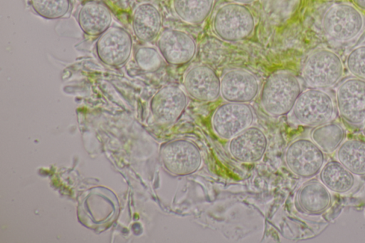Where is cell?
I'll return each instance as SVG.
<instances>
[{
  "label": "cell",
  "mask_w": 365,
  "mask_h": 243,
  "mask_svg": "<svg viewBox=\"0 0 365 243\" xmlns=\"http://www.w3.org/2000/svg\"><path fill=\"white\" fill-rule=\"evenodd\" d=\"M301 93L300 82L293 73L275 72L267 78L262 86L261 104L268 115L282 116L292 111Z\"/></svg>",
  "instance_id": "6da1fadb"
},
{
  "label": "cell",
  "mask_w": 365,
  "mask_h": 243,
  "mask_svg": "<svg viewBox=\"0 0 365 243\" xmlns=\"http://www.w3.org/2000/svg\"><path fill=\"white\" fill-rule=\"evenodd\" d=\"M255 27L252 11L245 4L230 2L220 6L212 20L214 33L221 40L235 42L250 37Z\"/></svg>",
  "instance_id": "7a4b0ae2"
},
{
  "label": "cell",
  "mask_w": 365,
  "mask_h": 243,
  "mask_svg": "<svg viewBox=\"0 0 365 243\" xmlns=\"http://www.w3.org/2000/svg\"><path fill=\"white\" fill-rule=\"evenodd\" d=\"M344 73V65L339 56L327 48L310 53L304 63L302 76L309 88L324 89L336 85Z\"/></svg>",
  "instance_id": "3957f363"
},
{
  "label": "cell",
  "mask_w": 365,
  "mask_h": 243,
  "mask_svg": "<svg viewBox=\"0 0 365 243\" xmlns=\"http://www.w3.org/2000/svg\"><path fill=\"white\" fill-rule=\"evenodd\" d=\"M364 20L354 5L338 3L329 7L322 20V30L331 40L336 42L351 41L362 31Z\"/></svg>",
  "instance_id": "277c9868"
},
{
  "label": "cell",
  "mask_w": 365,
  "mask_h": 243,
  "mask_svg": "<svg viewBox=\"0 0 365 243\" xmlns=\"http://www.w3.org/2000/svg\"><path fill=\"white\" fill-rule=\"evenodd\" d=\"M292 115L297 123L314 128L331 121L335 115V105L328 93L310 88L300 93Z\"/></svg>",
  "instance_id": "5b68a950"
},
{
  "label": "cell",
  "mask_w": 365,
  "mask_h": 243,
  "mask_svg": "<svg viewBox=\"0 0 365 243\" xmlns=\"http://www.w3.org/2000/svg\"><path fill=\"white\" fill-rule=\"evenodd\" d=\"M285 163L297 177L310 179L317 175L324 165V152L311 140L299 138L286 149Z\"/></svg>",
  "instance_id": "8992f818"
},
{
  "label": "cell",
  "mask_w": 365,
  "mask_h": 243,
  "mask_svg": "<svg viewBox=\"0 0 365 243\" xmlns=\"http://www.w3.org/2000/svg\"><path fill=\"white\" fill-rule=\"evenodd\" d=\"M336 108L341 118L348 124L359 126L365 123V81L356 78L345 79L336 92Z\"/></svg>",
  "instance_id": "52a82bcc"
},
{
  "label": "cell",
  "mask_w": 365,
  "mask_h": 243,
  "mask_svg": "<svg viewBox=\"0 0 365 243\" xmlns=\"http://www.w3.org/2000/svg\"><path fill=\"white\" fill-rule=\"evenodd\" d=\"M161 158L165 168L176 176L191 175L202 164V155L197 145L184 139L166 143L162 148Z\"/></svg>",
  "instance_id": "ba28073f"
},
{
  "label": "cell",
  "mask_w": 365,
  "mask_h": 243,
  "mask_svg": "<svg viewBox=\"0 0 365 243\" xmlns=\"http://www.w3.org/2000/svg\"><path fill=\"white\" fill-rule=\"evenodd\" d=\"M255 118L252 108L245 103L227 102L218 106L212 117L215 133L224 139H231L250 127Z\"/></svg>",
  "instance_id": "9c48e42d"
},
{
  "label": "cell",
  "mask_w": 365,
  "mask_h": 243,
  "mask_svg": "<svg viewBox=\"0 0 365 243\" xmlns=\"http://www.w3.org/2000/svg\"><path fill=\"white\" fill-rule=\"evenodd\" d=\"M158 48L163 59L173 66H183L195 57L197 44L187 33L173 29L163 30L157 41Z\"/></svg>",
  "instance_id": "30bf717a"
},
{
  "label": "cell",
  "mask_w": 365,
  "mask_h": 243,
  "mask_svg": "<svg viewBox=\"0 0 365 243\" xmlns=\"http://www.w3.org/2000/svg\"><path fill=\"white\" fill-rule=\"evenodd\" d=\"M132 38L121 27L110 26L100 35L96 43V52L100 60L110 66L123 65L132 51Z\"/></svg>",
  "instance_id": "8fae6325"
},
{
  "label": "cell",
  "mask_w": 365,
  "mask_h": 243,
  "mask_svg": "<svg viewBox=\"0 0 365 243\" xmlns=\"http://www.w3.org/2000/svg\"><path fill=\"white\" fill-rule=\"evenodd\" d=\"M221 80L216 71L205 64L191 67L185 74L183 86L185 92L200 102L216 100L220 95Z\"/></svg>",
  "instance_id": "7c38bea8"
},
{
  "label": "cell",
  "mask_w": 365,
  "mask_h": 243,
  "mask_svg": "<svg viewBox=\"0 0 365 243\" xmlns=\"http://www.w3.org/2000/svg\"><path fill=\"white\" fill-rule=\"evenodd\" d=\"M220 80V95L227 102L247 103L258 94V80L248 71L232 69L227 71Z\"/></svg>",
  "instance_id": "4fadbf2b"
},
{
  "label": "cell",
  "mask_w": 365,
  "mask_h": 243,
  "mask_svg": "<svg viewBox=\"0 0 365 243\" xmlns=\"http://www.w3.org/2000/svg\"><path fill=\"white\" fill-rule=\"evenodd\" d=\"M187 104V98L182 88L177 86H167L154 95L150 109L157 121L170 125L180 118Z\"/></svg>",
  "instance_id": "5bb4252c"
},
{
  "label": "cell",
  "mask_w": 365,
  "mask_h": 243,
  "mask_svg": "<svg viewBox=\"0 0 365 243\" xmlns=\"http://www.w3.org/2000/svg\"><path fill=\"white\" fill-rule=\"evenodd\" d=\"M267 139L257 127L250 126L230 139L229 151L231 155L242 162H255L264 156Z\"/></svg>",
  "instance_id": "9a60e30c"
},
{
  "label": "cell",
  "mask_w": 365,
  "mask_h": 243,
  "mask_svg": "<svg viewBox=\"0 0 365 243\" xmlns=\"http://www.w3.org/2000/svg\"><path fill=\"white\" fill-rule=\"evenodd\" d=\"M297 202L300 209L309 214H319L331 204L330 190L319 180L311 179L299 188Z\"/></svg>",
  "instance_id": "2e32d148"
},
{
  "label": "cell",
  "mask_w": 365,
  "mask_h": 243,
  "mask_svg": "<svg viewBox=\"0 0 365 243\" xmlns=\"http://www.w3.org/2000/svg\"><path fill=\"white\" fill-rule=\"evenodd\" d=\"M163 19L159 9L153 4L145 2L135 9L132 26L135 36L142 41L156 38L162 28Z\"/></svg>",
  "instance_id": "e0dca14e"
},
{
  "label": "cell",
  "mask_w": 365,
  "mask_h": 243,
  "mask_svg": "<svg viewBox=\"0 0 365 243\" xmlns=\"http://www.w3.org/2000/svg\"><path fill=\"white\" fill-rule=\"evenodd\" d=\"M112 16L103 3L90 1L84 3L78 14V22L82 31L89 36L102 34L109 27Z\"/></svg>",
  "instance_id": "ac0fdd59"
},
{
  "label": "cell",
  "mask_w": 365,
  "mask_h": 243,
  "mask_svg": "<svg viewBox=\"0 0 365 243\" xmlns=\"http://www.w3.org/2000/svg\"><path fill=\"white\" fill-rule=\"evenodd\" d=\"M319 174V180L329 190L335 193H346L355 185V175L337 160L326 162Z\"/></svg>",
  "instance_id": "d6986e66"
},
{
  "label": "cell",
  "mask_w": 365,
  "mask_h": 243,
  "mask_svg": "<svg viewBox=\"0 0 365 243\" xmlns=\"http://www.w3.org/2000/svg\"><path fill=\"white\" fill-rule=\"evenodd\" d=\"M336 159L356 176H365V141L344 140L336 150Z\"/></svg>",
  "instance_id": "ffe728a7"
},
{
  "label": "cell",
  "mask_w": 365,
  "mask_h": 243,
  "mask_svg": "<svg viewBox=\"0 0 365 243\" xmlns=\"http://www.w3.org/2000/svg\"><path fill=\"white\" fill-rule=\"evenodd\" d=\"M215 0H173L175 15L184 22L199 25L211 14Z\"/></svg>",
  "instance_id": "44dd1931"
},
{
  "label": "cell",
  "mask_w": 365,
  "mask_h": 243,
  "mask_svg": "<svg viewBox=\"0 0 365 243\" xmlns=\"http://www.w3.org/2000/svg\"><path fill=\"white\" fill-rule=\"evenodd\" d=\"M310 138L324 153H332L344 140L345 130L340 124L330 121L314 127Z\"/></svg>",
  "instance_id": "7402d4cb"
},
{
  "label": "cell",
  "mask_w": 365,
  "mask_h": 243,
  "mask_svg": "<svg viewBox=\"0 0 365 243\" xmlns=\"http://www.w3.org/2000/svg\"><path fill=\"white\" fill-rule=\"evenodd\" d=\"M301 0H264V11L268 19L282 24L290 19L298 9Z\"/></svg>",
  "instance_id": "603a6c76"
},
{
  "label": "cell",
  "mask_w": 365,
  "mask_h": 243,
  "mask_svg": "<svg viewBox=\"0 0 365 243\" xmlns=\"http://www.w3.org/2000/svg\"><path fill=\"white\" fill-rule=\"evenodd\" d=\"M33 11L46 19L64 16L70 9V0H29Z\"/></svg>",
  "instance_id": "cb8c5ba5"
},
{
  "label": "cell",
  "mask_w": 365,
  "mask_h": 243,
  "mask_svg": "<svg viewBox=\"0 0 365 243\" xmlns=\"http://www.w3.org/2000/svg\"><path fill=\"white\" fill-rule=\"evenodd\" d=\"M135 58L138 65L146 71L156 70L162 63L161 54L153 47L139 48L135 53Z\"/></svg>",
  "instance_id": "d4e9b609"
},
{
  "label": "cell",
  "mask_w": 365,
  "mask_h": 243,
  "mask_svg": "<svg viewBox=\"0 0 365 243\" xmlns=\"http://www.w3.org/2000/svg\"><path fill=\"white\" fill-rule=\"evenodd\" d=\"M346 65L354 77L365 81V45L355 47L349 52Z\"/></svg>",
  "instance_id": "484cf974"
},
{
  "label": "cell",
  "mask_w": 365,
  "mask_h": 243,
  "mask_svg": "<svg viewBox=\"0 0 365 243\" xmlns=\"http://www.w3.org/2000/svg\"><path fill=\"white\" fill-rule=\"evenodd\" d=\"M354 5L361 11H365V0H351Z\"/></svg>",
  "instance_id": "4316f807"
},
{
  "label": "cell",
  "mask_w": 365,
  "mask_h": 243,
  "mask_svg": "<svg viewBox=\"0 0 365 243\" xmlns=\"http://www.w3.org/2000/svg\"><path fill=\"white\" fill-rule=\"evenodd\" d=\"M231 1L232 2L246 5V4H252L257 0H231Z\"/></svg>",
  "instance_id": "83f0119b"
}]
</instances>
